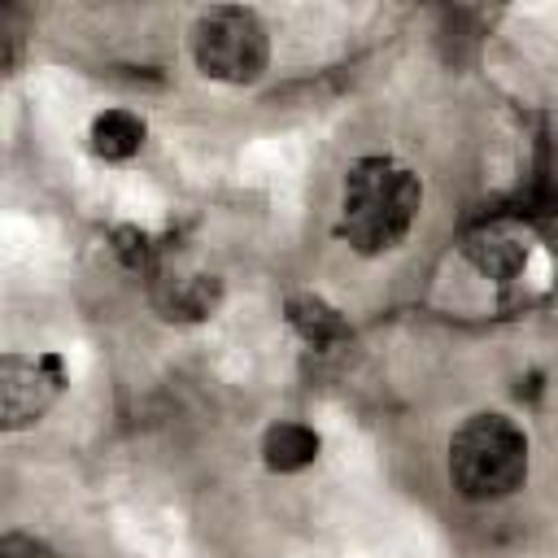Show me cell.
<instances>
[{"label":"cell","instance_id":"cell-5","mask_svg":"<svg viewBox=\"0 0 558 558\" xmlns=\"http://www.w3.org/2000/svg\"><path fill=\"white\" fill-rule=\"evenodd\" d=\"M288 323H292L314 349H331V344L349 340V323L340 318V310L327 305V301L314 296V292H296V296L288 301Z\"/></svg>","mask_w":558,"mask_h":558},{"label":"cell","instance_id":"cell-3","mask_svg":"<svg viewBox=\"0 0 558 558\" xmlns=\"http://www.w3.org/2000/svg\"><path fill=\"white\" fill-rule=\"evenodd\" d=\"M192 57L205 78L253 83L270 61V39L253 9L218 4V9H205L192 26Z\"/></svg>","mask_w":558,"mask_h":558},{"label":"cell","instance_id":"cell-2","mask_svg":"<svg viewBox=\"0 0 558 558\" xmlns=\"http://www.w3.org/2000/svg\"><path fill=\"white\" fill-rule=\"evenodd\" d=\"M449 480L466 501H501L527 480V436L506 414H471L449 436Z\"/></svg>","mask_w":558,"mask_h":558},{"label":"cell","instance_id":"cell-1","mask_svg":"<svg viewBox=\"0 0 558 558\" xmlns=\"http://www.w3.org/2000/svg\"><path fill=\"white\" fill-rule=\"evenodd\" d=\"M418 205H423V187L410 166L392 157H362L344 174L336 235L366 257L388 253L410 235Z\"/></svg>","mask_w":558,"mask_h":558},{"label":"cell","instance_id":"cell-8","mask_svg":"<svg viewBox=\"0 0 558 558\" xmlns=\"http://www.w3.org/2000/svg\"><path fill=\"white\" fill-rule=\"evenodd\" d=\"M0 558H57V554H52L44 541H35V536L13 532V536L0 541Z\"/></svg>","mask_w":558,"mask_h":558},{"label":"cell","instance_id":"cell-7","mask_svg":"<svg viewBox=\"0 0 558 558\" xmlns=\"http://www.w3.org/2000/svg\"><path fill=\"white\" fill-rule=\"evenodd\" d=\"M140 144H144V122L131 109H105V113H96V122H92V148H96V157L126 161V157L140 153Z\"/></svg>","mask_w":558,"mask_h":558},{"label":"cell","instance_id":"cell-6","mask_svg":"<svg viewBox=\"0 0 558 558\" xmlns=\"http://www.w3.org/2000/svg\"><path fill=\"white\" fill-rule=\"evenodd\" d=\"M318 458V432L305 427V423H275L262 440V462L279 475L288 471H301Z\"/></svg>","mask_w":558,"mask_h":558},{"label":"cell","instance_id":"cell-4","mask_svg":"<svg viewBox=\"0 0 558 558\" xmlns=\"http://www.w3.org/2000/svg\"><path fill=\"white\" fill-rule=\"evenodd\" d=\"M65 384V366L57 353H39V357H22V353H9L0 362V414H4V427H26L35 423L48 401L61 392Z\"/></svg>","mask_w":558,"mask_h":558}]
</instances>
